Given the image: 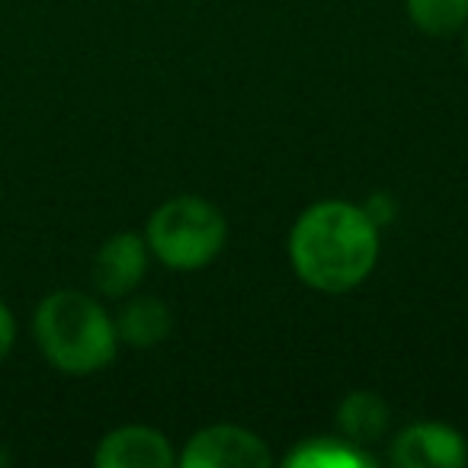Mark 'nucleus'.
<instances>
[{
    "label": "nucleus",
    "instance_id": "f257e3e1",
    "mask_svg": "<svg viewBox=\"0 0 468 468\" xmlns=\"http://www.w3.org/2000/svg\"><path fill=\"white\" fill-rule=\"evenodd\" d=\"M382 228L363 206L321 199L302 208L289 231V263L308 289L344 295L363 286L382 254Z\"/></svg>",
    "mask_w": 468,
    "mask_h": 468
},
{
    "label": "nucleus",
    "instance_id": "f03ea898",
    "mask_svg": "<svg viewBox=\"0 0 468 468\" xmlns=\"http://www.w3.org/2000/svg\"><path fill=\"white\" fill-rule=\"evenodd\" d=\"M33 337L46 363L74 378L97 376L119 356L112 314L80 289H55L36 305Z\"/></svg>",
    "mask_w": 468,
    "mask_h": 468
},
{
    "label": "nucleus",
    "instance_id": "7ed1b4c3",
    "mask_svg": "<svg viewBox=\"0 0 468 468\" xmlns=\"http://www.w3.org/2000/svg\"><path fill=\"white\" fill-rule=\"evenodd\" d=\"M144 241L157 263L174 273L206 270L228 241V221L215 202L202 196H174L151 212Z\"/></svg>",
    "mask_w": 468,
    "mask_h": 468
},
{
    "label": "nucleus",
    "instance_id": "20e7f679",
    "mask_svg": "<svg viewBox=\"0 0 468 468\" xmlns=\"http://www.w3.org/2000/svg\"><path fill=\"white\" fill-rule=\"evenodd\" d=\"M180 468H270L273 452L267 440L238 423H212L183 442L176 455Z\"/></svg>",
    "mask_w": 468,
    "mask_h": 468
},
{
    "label": "nucleus",
    "instance_id": "39448f33",
    "mask_svg": "<svg viewBox=\"0 0 468 468\" xmlns=\"http://www.w3.org/2000/svg\"><path fill=\"white\" fill-rule=\"evenodd\" d=\"M151 250L144 234L138 231H116L110 234L100 250L93 254L90 280L103 299H129L142 280L148 276Z\"/></svg>",
    "mask_w": 468,
    "mask_h": 468
},
{
    "label": "nucleus",
    "instance_id": "423d86ee",
    "mask_svg": "<svg viewBox=\"0 0 468 468\" xmlns=\"http://www.w3.org/2000/svg\"><path fill=\"white\" fill-rule=\"evenodd\" d=\"M388 459L398 468H465V436L442 420L408 423L391 440Z\"/></svg>",
    "mask_w": 468,
    "mask_h": 468
},
{
    "label": "nucleus",
    "instance_id": "0eeeda50",
    "mask_svg": "<svg viewBox=\"0 0 468 468\" xmlns=\"http://www.w3.org/2000/svg\"><path fill=\"white\" fill-rule=\"evenodd\" d=\"M176 449L167 433L144 423L116 427L97 442L93 465L97 468H176Z\"/></svg>",
    "mask_w": 468,
    "mask_h": 468
},
{
    "label": "nucleus",
    "instance_id": "6e6552de",
    "mask_svg": "<svg viewBox=\"0 0 468 468\" xmlns=\"http://www.w3.org/2000/svg\"><path fill=\"white\" fill-rule=\"evenodd\" d=\"M112 324H116L119 346H132V350H151V346L164 344L174 327L167 302H161L157 295H132L116 314H112Z\"/></svg>",
    "mask_w": 468,
    "mask_h": 468
},
{
    "label": "nucleus",
    "instance_id": "1a4fd4ad",
    "mask_svg": "<svg viewBox=\"0 0 468 468\" xmlns=\"http://www.w3.org/2000/svg\"><path fill=\"white\" fill-rule=\"evenodd\" d=\"M391 427V410L378 391L353 388L337 404V433L346 436L356 446L369 449L372 442L385 440Z\"/></svg>",
    "mask_w": 468,
    "mask_h": 468
},
{
    "label": "nucleus",
    "instance_id": "9d476101",
    "mask_svg": "<svg viewBox=\"0 0 468 468\" xmlns=\"http://www.w3.org/2000/svg\"><path fill=\"white\" fill-rule=\"evenodd\" d=\"M289 468H369L376 459L369 449L356 446L346 436H308L282 459Z\"/></svg>",
    "mask_w": 468,
    "mask_h": 468
},
{
    "label": "nucleus",
    "instance_id": "9b49d317",
    "mask_svg": "<svg viewBox=\"0 0 468 468\" xmlns=\"http://www.w3.org/2000/svg\"><path fill=\"white\" fill-rule=\"evenodd\" d=\"M404 10L410 27L433 39L462 33L468 23V0H404Z\"/></svg>",
    "mask_w": 468,
    "mask_h": 468
},
{
    "label": "nucleus",
    "instance_id": "f8f14e48",
    "mask_svg": "<svg viewBox=\"0 0 468 468\" xmlns=\"http://www.w3.org/2000/svg\"><path fill=\"white\" fill-rule=\"evenodd\" d=\"M363 208L369 212V218L376 221L378 228H385L398 215V206H395V199H391L388 193H372L369 202H363Z\"/></svg>",
    "mask_w": 468,
    "mask_h": 468
},
{
    "label": "nucleus",
    "instance_id": "ddd939ff",
    "mask_svg": "<svg viewBox=\"0 0 468 468\" xmlns=\"http://www.w3.org/2000/svg\"><path fill=\"white\" fill-rule=\"evenodd\" d=\"M14 344H16V318L7 302L0 299V363L14 353Z\"/></svg>",
    "mask_w": 468,
    "mask_h": 468
},
{
    "label": "nucleus",
    "instance_id": "4468645a",
    "mask_svg": "<svg viewBox=\"0 0 468 468\" xmlns=\"http://www.w3.org/2000/svg\"><path fill=\"white\" fill-rule=\"evenodd\" d=\"M10 465V452L4 446H0V468H7Z\"/></svg>",
    "mask_w": 468,
    "mask_h": 468
},
{
    "label": "nucleus",
    "instance_id": "2eb2a0df",
    "mask_svg": "<svg viewBox=\"0 0 468 468\" xmlns=\"http://www.w3.org/2000/svg\"><path fill=\"white\" fill-rule=\"evenodd\" d=\"M462 33H465V55H468V23H465V29H462Z\"/></svg>",
    "mask_w": 468,
    "mask_h": 468
}]
</instances>
